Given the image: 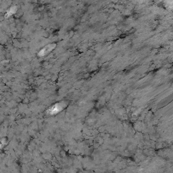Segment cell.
I'll return each mask as SVG.
<instances>
[{"label":"cell","mask_w":173,"mask_h":173,"mask_svg":"<svg viewBox=\"0 0 173 173\" xmlns=\"http://www.w3.org/2000/svg\"><path fill=\"white\" fill-rule=\"evenodd\" d=\"M55 46H56L55 44H49V45L45 46V48H43L42 50L38 53V56L41 57L45 56V55L48 54L49 52H50L52 49L55 48Z\"/></svg>","instance_id":"obj_2"},{"label":"cell","mask_w":173,"mask_h":173,"mask_svg":"<svg viewBox=\"0 0 173 173\" xmlns=\"http://www.w3.org/2000/svg\"><path fill=\"white\" fill-rule=\"evenodd\" d=\"M64 107H65L64 102L57 103L49 110L48 113H49L50 114H56L57 113H58L59 112L62 111V110L64 109Z\"/></svg>","instance_id":"obj_1"},{"label":"cell","mask_w":173,"mask_h":173,"mask_svg":"<svg viewBox=\"0 0 173 173\" xmlns=\"http://www.w3.org/2000/svg\"><path fill=\"white\" fill-rule=\"evenodd\" d=\"M16 10H17V8H16V7H15V6H14V7H12V8H11L8 11L7 16H10V15L13 14L14 13H15V12H16Z\"/></svg>","instance_id":"obj_3"}]
</instances>
